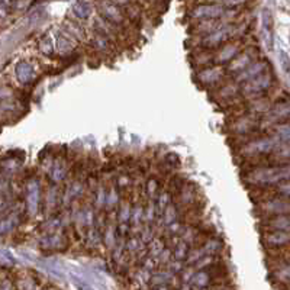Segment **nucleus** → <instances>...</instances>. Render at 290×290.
Returning <instances> with one entry per match:
<instances>
[{
  "instance_id": "f257e3e1",
  "label": "nucleus",
  "mask_w": 290,
  "mask_h": 290,
  "mask_svg": "<svg viewBox=\"0 0 290 290\" xmlns=\"http://www.w3.org/2000/svg\"><path fill=\"white\" fill-rule=\"evenodd\" d=\"M279 145H280V141L277 139V136L276 138H261V139L253 141L248 145H245L242 153L247 155H260V154H267V153L276 151Z\"/></svg>"
},
{
  "instance_id": "f03ea898",
  "label": "nucleus",
  "mask_w": 290,
  "mask_h": 290,
  "mask_svg": "<svg viewBox=\"0 0 290 290\" xmlns=\"http://www.w3.org/2000/svg\"><path fill=\"white\" fill-rule=\"evenodd\" d=\"M273 83V77L272 74L269 73H264L261 76H258L257 79L245 83V86L242 87V92L247 95V96H254V95H260L263 92H266Z\"/></svg>"
},
{
  "instance_id": "7ed1b4c3",
  "label": "nucleus",
  "mask_w": 290,
  "mask_h": 290,
  "mask_svg": "<svg viewBox=\"0 0 290 290\" xmlns=\"http://www.w3.org/2000/svg\"><path fill=\"white\" fill-rule=\"evenodd\" d=\"M41 199V188L38 180H31L26 186V209L31 215L36 213Z\"/></svg>"
},
{
  "instance_id": "20e7f679",
  "label": "nucleus",
  "mask_w": 290,
  "mask_h": 290,
  "mask_svg": "<svg viewBox=\"0 0 290 290\" xmlns=\"http://www.w3.org/2000/svg\"><path fill=\"white\" fill-rule=\"evenodd\" d=\"M261 26H263V39L269 50H273L274 44V29H273V16L269 9H263L261 13Z\"/></svg>"
},
{
  "instance_id": "39448f33",
  "label": "nucleus",
  "mask_w": 290,
  "mask_h": 290,
  "mask_svg": "<svg viewBox=\"0 0 290 290\" xmlns=\"http://www.w3.org/2000/svg\"><path fill=\"white\" fill-rule=\"evenodd\" d=\"M16 77L22 85H31L35 80V67L23 60L16 66Z\"/></svg>"
},
{
  "instance_id": "423d86ee",
  "label": "nucleus",
  "mask_w": 290,
  "mask_h": 290,
  "mask_svg": "<svg viewBox=\"0 0 290 290\" xmlns=\"http://www.w3.org/2000/svg\"><path fill=\"white\" fill-rule=\"evenodd\" d=\"M264 70H266V64H264L263 61L254 63V64L250 66L247 70H244L242 73L237 74V82H238V83H248V82L257 79L258 76L264 74Z\"/></svg>"
},
{
  "instance_id": "0eeeda50",
  "label": "nucleus",
  "mask_w": 290,
  "mask_h": 290,
  "mask_svg": "<svg viewBox=\"0 0 290 290\" xmlns=\"http://www.w3.org/2000/svg\"><path fill=\"white\" fill-rule=\"evenodd\" d=\"M253 52L251 51H245L242 54H239L231 64H229V70L234 73H242L244 70H247L250 66H253Z\"/></svg>"
},
{
  "instance_id": "6e6552de",
  "label": "nucleus",
  "mask_w": 290,
  "mask_h": 290,
  "mask_svg": "<svg viewBox=\"0 0 290 290\" xmlns=\"http://www.w3.org/2000/svg\"><path fill=\"white\" fill-rule=\"evenodd\" d=\"M231 32H232V28H229V26H225V28H221L218 31L209 32V35L205 39V44H209V47L219 45V44H222V42L229 39V36L232 35Z\"/></svg>"
},
{
  "instance_id": "1a4fd4ad",
  "label": "nucleus",
  "mask_w": 290,
  "mask_h": 290,
  "mask_svg": "<svg viewBox=\"0 0 290 290\" xmlns=\"http://www.w3.org/2000/svg\"><path fill=\"white\" fill-rule=\"evenodd\" d=\"M267 118L270 122H285L290 119V103H282L277 104L274 109H272L267 113Z\"/></svg>"
},
{
  "instance_id": "9d476101",
  "label": "nucleus",
  "mask_w": 290,
  "mask_h": 290,
  "mask_svg": "<svg viewBox=\"0 0 290 290\" xmlns=\"http://www.w3.org/2000/svg\"><path fill=\"white\" fill-rule=\"evenodd\" d=\"M222 4H202L194 9L193 16L196 17H218L223 13Z\"/></svg>"
},
{
  "instance_id": "9b49d317",
  "label": "nucleus",
  "mask_w": 290,
  "mask_h": 290,
  "mask_svg": "<svg viewBox=\"0 0 290 290\" xmlns=\"http://www.w3.org/2000/svg\"><path fill=\"white\" fill-rule=\"evenodd\" d=\"M238 52H239L238 44H228L221 48V51L216 55V61L218 63H228V61L232 63L238 57Z\"/></svg>"
},
{
  "instance_id": "f8f14e48",
  "label": "nucleus",
  "mask_w": 290,
  "mask_h": 290,
  "mask_svg": "<svg viewBox=\"0 0 290 290\" xmlns=\"http://www.w3.org/2000/svg\"><path fill=\"white\" fill-rule=\"evenodd\" d=\"M266 242L270 247H283L290 244V232L288 231H273L266 237Z\"/></svg>"
},
{
  "instance_id": "ddd939ff",
  "label": "nucleus",
  "mask_w": 290,
  "mask_h": 290,
  "mask_svg": "<svg viewBox=\"0 0 290 290\" xmlns=\"http://www.w3.org/2000/svg\"><path fill=\"white\" fill-rule=\"evenodd\" d=\"M102 9H103L102 13L104 15V17L107 20H110L112 23H120L122 22V13H120V10L115 4H112V3H103Z\"/></svg>"
},
{
  "instance_id": "4468645a",
  "label": "nucleus",
  "mask_w": 290,
  "mask_h": 290,
  "mask_svg": "<svg viewBox=\"0 0 290 290\" xmlns=\"http://www.w3.org/2000/svg\"><path fill=\"white\" fill-rule=\"evenodd\" d=\"M197 77H199V80L202 83L212 85V83L218 82L222 77V70L221 68H206V70L200 71Z\"/></svg>"
},
{
  "instance_id": "2eb2a0df",
  "label": "nucleus",
  "mask_w": 290,
  "mask_h": 290,
  "mask_svg": "<svg viewBox=\"0 0 290 290\" xmlns=\"http://www.w3.org/2000/svg\"><path fill=\"white\" fill-rule=\"evenodd\" d=\"M73 12L79 19H87L92 13V4L87 1H76L73 4Z\"/></svg>"
},
{
  "instance_id": "dca6fc26",
  "label": "nucleus",
  "mask_w": 290,
  "mask_h": 290,
  "mask_svg": "<svg viewBox=\"0 0 290 290\" xmlns=\"http://www.w3.org/2000/svg\"><path fill=\"white\" fill-rule=\"evenodd\" d=\"M73 48H74V45H73L70 35L66 36L64 34H60L58 38H57V51L60 54H67V52H71Z\"/></svg>"
},
{
  "instance_id": "f3484780",
  "label": "nucleus",
  "mask_w": 290,
  "mask_h": 290,
  "mask_svg": "<svg viewBox=\"0 0 290 290\" xmlns=\"http://www.w3.org/2000/svg\"><path fill=\"white\" fill-rule=\"evenodd\" d=\"M63 244H64L63 237H61V235H57V234L48 235V237H45V238L42 239V247H45V248H52V250H55V248H60Z\"/></svg>"
},
{
  "instance_id": "a211bd4d",
  "label": "nucleus",
  "mask_w": 290,
  "mask_h": 290,
  "mask_svg": "<svg viewBox=\"0 0 290 290\" xmlns=\"http://www.w3.org/2000/svg\"><path fill=\"white\" fill-rule=\"evenodd\" d=\"M19 223V216L17 215H15V213H12V215H9L6 219H3L1 221V234L3 235H6L7 232H10L16 225Z\"/></svg>"
},
{
  "instance_id": "6ab92c4d",
  "label": "nucleus",
  "mask_w": 290,
  "mask_h": 290,
  "mask_svg": "<svg viewBox=\"0 0 290 290\" xmlns=\"http://www.w3.org/2000/svg\"><path fill=\"white\" fill-rule=\"evenodd\" d=\"M276 135L277 139L282 144H288L290 141V123H280L276 126Z\"/></svg>"
},
{
  "instance_id": "aec40b11",
  "label": "nucleus",
  "mask_w": 290,
  "mask_h": 290,
  "mask_svg": "<svg viewBox=\"0 0 290 290\" xmlns=\"http://www.w3.org/2000/svg\"><path fill=\"white\" fill-rule=\"evenodd\" d=\"M190 283H192V286L196 288V289H202V288L207 286V283H209V274L206 272H199V273L193 274Z\"/></svg>"
},
{
  "instance_id": "412c9836",
  "label": "nucleus",
  "mask_w": 290,
  "mask_h": 290,
  "mask_svg": "<svg viewBox=\"0 0 290 290\" xmlns=\"http://www.w3.org/2000/svg\"><path fill=\"white\" fill-rule=\"evenodd\" d=\"M279 61H280V67L283 68V71L290 76V57L289 54L283 50L279 51Z\"/></svg>"
},
{
  "instance_id": "4be33fe9",
  "label": "nucleus",
  "mask_w": 290,
  "mask_h": 290,
  "mask_svg": "<svg viewBox=\"0 0 290 290\" xmlns=\"http://www.w3.org/2000/svg\"><path fill=\"white\" fill-rule=\"evenodd\" d=\"M70 282H71V285L74 286V289L76 290H95L87 282H85L83 279H80V277H77V276H71V277H70Z\"/></svg>"
},
{
  "instance_id": "5701e85b",
  "label": "nucleus",
  "mask_w": 290,
  "mask_h": 290,
  "mask_svg": "<svg viewBox=\"0 0 290 290\" xmlns=\"http://www.w3.org/2000/svg\"><path fill=\"white\" fill-rule=\"evenodd\" d=\"M39 50H41V52L45 54V55H52V54H54V45H52V42H51V39H50L48 36L44 38V39L39 42Z\"/></svg>"
},
{
  "instance_id": "b1692460",
  "label": "nucleus",
  "mask_w": 290,
  "mask_h": 290,
  "mask_svg": "<svg viewBox=\"0 0 290 290\" xmlns=\"http://www.w3.org/2000/svg\"><path fill=\"white\" fill-rule=\"evenodd\" d=\"M51 177L54 182H60L66 177V169L61 167L60 164H55L54 169H52V173H51Z\"/></svg>"
},
{
  "instance_id": "393cba45",
  "label": "nucleus",
  "mask_w": 290,
  "mask_h": 290,
  "mask_svg": "<svg viewBox=\"0 0 290 290\" xmlns=\"http://www.w3.org/2000/svg\"><path fill=\"white\" fill-rule=\"evenodd\" d=\"M170 279H171V274L170 273H160V274H155L154 277H153V283L154 285H161V286H164L167 282H170Z\"/></svg>"
},
{
  "instance_id": "a878e982",
  "label": "nucleus",
  "mask_w": 290,
  "mask_h": 290,
  "mask_svg": "<svg viewBox=\"0 0 290 290\" xmlns=\"http://www.w3.org/2000/svg\"><path fill=\"white\" fill-rule=\"evenodd\" d=\"M277 279L280 282H290V264H286L283 266L279 272H277Z\"/></svg>"
},
{
  "instance_id": "bb28decb",
  "label": "nucleus",
  "mask_w": 290,
  "mask_h": 290,
  "mask_svg": "<svg viewBox=\"0 0 290 290\" xmlns=\"http://www.w3.org/2000/svg\"><path fill=\"white\" fill-rule=\"evenodd\" d=\"M174 219H176V210H174V206H167L166 207V212H164V221H166V223H171V222H174Z\"/></svg>"
},
{
  "instance_id": "cd10ccee",
  "label": "nucleus",
  "mask_w": 290,
  "mask_h": 290,
  "mask_svg": "<svg viewBox=\"0 0 290 290\" xmlns=\"http://www.w3.org/2000/svg\"><path fill=\"white\" fill-rule=\"evenodd\" d=\"M17 288H19V290H34L35 289V283H34L32 279H28V277H26V279L19 280Z\"/></svg>"
},
{
  "instance_id": "c85d7f7f",
  "label": "nucleus",
  "mask_w": 290,
  "mask_h": 290,
  "mask_svg": "<svg viewBox=\"0 0 290 290\" xmlns=\"http://www.w3.org/2000/svg\"><path fill=\"white\" fill-rule=\"evenodd\" d=\"M13 264H15L13 257H12L6 250H3V251H1V266H3V267H12Z\"/></svg>"
},
{
  "instance_id": "c756f323",
  "label": "nucleus",
  "mask_w": 290,
  "mask_h": 290,
  "mask_svg": "<svg viewBox=\"0 0 290 290\" xmlns=\"http://www.w3.org/2000/svg\"><path fill=\"white\" fill-rule=\"evenodd\" d=\"M176 258L177 260H183L186 256H188V247H186V244L185 242H180L179 245H177V248H176Z\"/></svg>"
},
{
  "instance_id": "7c9ffc66",
  "label": "nucleus",
  "mask_w": 290,
  "mask_h": 290,
  "mask_svg": "<svg viewBox=\"0 0 290 290\" xmlns=\"http://www.w3.org/2000/svg\"><path fill=\"white\" fill-rule=\"evenodd\" d=\"M253 126V122L250 120V119H244V120H241L239 123H237V131H242V132H245V131H248L250 128Z\"/></svg>"
},
{
  "instance_id": "2f4dec72",
  "label": "nucleus",
  "mask_w": 290,
  "mask_h": 290,
  "mask_svg": "<svg viewBox=\"0 0 290 290\" xmlns=\"http://www.w3.org/2000/svg\"><path fill=\"white\" fill-rule=\"evenodd\" d=\"M129 216H131V210H129V206L126 205V206H123V207H122L120 215H119V219H120V222H122V223H125V222L129 219Z\"/></svg>"
},
{
  "instance_id": "473e14b6",
  "label": "nucleus",
  "mask_w": 290,
  "mask_h": 290,
  "mask_svg": "<svg viewBox=\"0 0 290 290\" xmlns=\"http://www.w3.org/2000/svg\"><path fill=\"white\" fill-rule=\"evenodd\" d=\"M234 96L235 95V86H226L221 90V96L226 97V96Z\"/></svg>"
},
{
  "instance_id": "72a5a7b5",
  "label": "nucleus",
  "mask_w": 290,
  "mask_h": 290,
  "mask_svg": "<svg viewBox=\"0 0 290 290\" xmlns=\"http://www.w3.org/2000/svg\"><path fill=\"white\" fill-rule=\"evenodd\" d=\"M279 192L285 196H290V180L289 182H285L279 186Z\"/></svg>"
},
{
  "instance_id": "f704fd0d",
  "label": "nucleus",
  "mask_w": 290,
  "mask_h": 290,
  "mask_svg": "<svg viewBox=\"0 0 290 290\" xmlns=\"http://www.w3.org/2000/svg\"><path fill=\"white\" fill-rule=\"evenodd\" d=\"M1 290H12V283L6 279L1 280Z\"/></svg>"
},
{
  "instance_id": "c9c22d12",
  "label": "nucleus",
  "mask_w": 290,
  "mask_h": 290,
  "mask_svg": "<svg viewBox=\"0 0 290 290\" xmlns=\"http://www.w3.org/2000/svg\"><path fill=\"white\" fill-rule=\"evenodd\" d=\"M158 290H167V288H166V286H161V288H158Z\"/></svg>"
}]
</instances>
